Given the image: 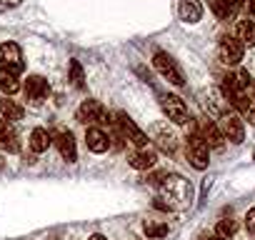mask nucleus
I'll use <instances>...</instances> for the list:
<instances>
[{
    "label": "nucleus",
    "instance_id": "1",
    "mask_svg": "<svg viewBox=\"0 0 255 240\" xmlns=\"http://www.w3.org/2000/svg\"><path fill=\"white\" fill-rule=\"evenodd\" d=\"M188 160H190V165L198 168V170H205L208 163H210V148H208V143L200 138V133H198L195 128H193L190 135H188Z\"/></svg>",
    "mask_w": 255,
    "mask_h": 240
},
{
    "label": "nucleus",
    "instance_id": "2",
    "mask_svg": "<svg viewBox=\"0 0 255 240\" xmlns=\"http://www.w3.org/2000/svg\"><path fill=\"white\" fill-rule=\"evenodd\" d=\"M163 185V193H165V198H168V205L170 208H180L185 200H188V183L183 180V178H178V175H165V180L160 183Z\"/></svg>",
    "mask_w": 255,
    "mask_h": 240
},
{
    "label": "nucleus",
    "instance_id": "3",
    "mask_svg": "<svg viewBox=\"0 0 255 240\" xmlns=\"http://www.w3.org/2000/svg\"><path fill=\"white\" fill-rule=\"evenodd\" d=\"M115 125H118V133L123 135V140H130L135 148H145L148 145V135L133 123V120L130 118H128V115H118V120H115Z\"/></svg>",
    "mask_w": 255,
    "mask_h": 240
},
{
    "label": "nucleus",
    "instance_id": "4",
    "mask_svg": "<svg viewBox=\"0 0 255 240\" xmlns=\"http://www.w3.org/2000/svg\"><path fill=\"white\" fill-rule=\"evenodd\" d=\"M153 65L165 80H170L173 85H183V73H180V68L175 65V60L168 53H155L153 55Z\"/></svg>",
    "mask_w": 255,
    "mask_h": 240
},
{
    "label": "nucleus",
    "instance_id": "5",
    "mask_svg": "<svg viewBox=\"0 0 255 240\" xmlns=\"http://www.w3.org/2000/svg\"><path fill=\"white\" fill-rule=\"evenodd\" d=\"M78 120L85 125L90 123H108V110L100 100H85L80 108H78Z\"/></svg>",
    "mask_w": 255,
    "mask_h": 240
},
{
    "label": "nucleus",
    "instance_id": "6",
    "mask_svg": "<svg viewBox=\"0 0 255 240\" xmlns=\"http://www.w3.org/2000/svg\"><path fill=\"white\" fill-rule=\"evenodd\" d=\"M220 130H223L225 140H230L235 145L243 143V138H245V125H243L240 115H235V113H225L220 118Z\"/></svg>",
    "mask_w": 255,
    "mask_h": 240
},
{
    "label": "nucleus",
    "instance_id": "7",
    "mask_svg": "<svg viewBox=\"0 0 255 240\" xmlns=\"http://www.w3.org/2000/svg\"><path fill=\"white\" fill-rule=\"evenodd\" d=\"M0 63L3 68L13 70L15 75L23 73V53H20V45L18 43H3L0 45Z\"/></svg>",
    "mask_w": 255,
    "mask_h": 240
},
{
    "label": "nucleus",
    "instance_id": "8",
    "mask_svg": "<svg viewBox=\"0 0 255 240\" xmlns=\"http://www.w3.org/2000/svg\"><path fill=\"white\" fill-rule=\"evenodd\" d=\"M160 108L168 115V120H173V123H185L188 120V105L178 95H163L160 98Z\"/></svg>",
    "mask_w": 255,
    "mask_h": 240
},
{
    "label": "nucleus",
    "instance_id": "9",
    "mask_svg": "<svg viewBox=\"0 0 255 240\" xmlns=\"http://www.w3.org/2000/svg\"><path fill=\"white\" fill-rule=\"evenodd\" d=\"M243 43L238 40V38H233V35H225V38H220V60L225 63V65H238L240 60H243Z\"/></svg>",
    "mask_w": 255,
    "mask_h": 240
},
{
    "label": "nucleus",
    "instance_id": "10",
    "mask_svg": "<svg viewBox=\"0 0 255 240\" xmlns=\"http://www.w3.org/2000/svg\"><path fill=\"white\" fill-rule=\"evenodd\" d=\"M198 133H200V138L208 143L210 150H220V148L225 145V135H223V130H220L215 123H210V120H203V123L198 125Z\"/></svg>",
    "mask_w": 255,
    "mask_h": 240
},
{
    "label": "nucleus",
    "instance_id": "11",
    "mask_svg": "<svg viewBox=\"0 0 255 240\" xmlns=\"http://www.w3.org/2000/svg\"><path fill=\"white\" fill-rule=\"evenodd\" d=\"M48 93H50V85H48L45 78H40V75H30L28 78V83H25V98L30 103H35V105L43 103L48 98Z\"/></svg>",
    "mask_w": 255,
    "mask_h": 240
},
{
    "label": "nucleus",
    "instance_id": "12",
    "mask_svg": "<svg viewBox=\"0 0 255 240\" xmlns=\"http://www.w3.org/2000/svg\"><path fill=\"white\" fill-rule=\"evenodd\" d=\"M85 145H88V150H93V153H105V150L110 148V138H108V133H105L103 128H88V133H85Z\"/></svg>",
    "mask_w": 255,
    "mask_h": 240
},
{
    "label": "nucleus",
    "instance_id": "13",
    "mask_svg": "<svg viewBox=\"0 0 255 240\" xmlns=\"http://www.w3.org/2000/svg\"><path fill=\"white\" fill-rule=\"evenodd\" d=\"M128 163H130L135 170H148V168L155 165V150H150L148 145L138 148V150H133L130 155H128Z\"/></svg>",
    "mask_w": 255,
    "mask_h": 240
},
{
    "label": "nucleus",
    "instance_id": "14",
    "mask_svg": "<svg viewBox=\"0 0 255 240\" xmlns=\"http://www.w3.org/2000/svg\"><path fill=\"white\" fill-rule=\"evenodd\" d=\"M55 145H58L60 155H63V158H65L68 163H75L78 153H75V140H73L70 130H60V133L55 135Z\"/></svg>",
    "mask_w": 255,
    "mask_h": 240
},
{
    "label": "nucleus",
    "instance_id": "15",
    "mask_svg": "<svg viewBox=\"0 0 255 240\" xmlns=\"http://www.w3.org/2000/svg\"><path fill=\"white\" fill-rule=\"evenodd\" d=\"M178 13H180V20H185V23H198V20L203 18V5H200V0H180Z\"/></svg>",
    "mask_w": 255,
    "mask_h": 240
},
{
    "label": "nucleus",
    "instance_id": "16",
    "mask_svg": "<svg viewBox=\"0 0 255 240\" xmlns=\"http://www.w3.org/2000/svg\"><path fill=\"white\" fill-rule=\"evenodd\" d=\"M233 105L240 110V115H245L248 120H253V123H255V98H253V95L240 93V95L233 98Z\"/></svg>",
    "mask_w": 255,
    "mask_h": 240
},
{
    "label": "nucleus",
    "instance_id": "17",
    "mask_svg": "<svg viewBox=\"0 0 255 240\" xmlns=\"http://www.w3.org/2000/svg\"><path fill=\"white\" fill-rule=\"evenodd\" d=\"M50 143H53V138H50V133L45 128H35L30 133V148H33V153H45L50 148Z\"/></svg>",
    "mask_w": 255,
    "mask_h": 240
},
{
    "label": "nucleus",
    "instance_id": "18",
    "mask_svg": "<svg viewBox=\"0 0 255 240\" xmlns=\"http://www.w3.org/2000/svg\"><path fill=\"white\" fill-rule=\"evenodd\" d=\"M0 90H3L5 95H13V93L20 90L18 75H15L13 70H8V68H0Z\"/></svg>",
    "mask_w": 255,
    "mask_h": 240
},
{
    "label": "nucleus",
    "instance_id": "19",
    "mask_svg": "<svg viewBox=\"0 0 255 240\" xmlns=\"http://www.w3.org/2000/svg\"><path fill=\"white\" fill-rule=\"evenodd\" d=\"M0 113L5 115V120L8 123H15V120H23V115H25V110H23V105H18L15 100H0Z\"/></svg>",
    "mask_w": 255,
    "mask_h": 240
},
{
    "label": "nucleus",
    "instance_id": "20",
    "mask_svg": "<svg viewBox=\"0 0 255 240\" xmlns=\"http://www.w3.org/2000/svg\"><path fill=\"white\" fill-rule=\"evenodd\" d=\"M238 40H240L243 45H248V48L255 45V23H253V20L238 23Z\"/></svg>",
    "mask_w": 255,
    "mask_h": 240
},
{
    "label": "nucleus",
    "instance_id": "21",
    "mask_svg": "<svg viewBox=\"0 0 255 240\" xmlns=\"http://www.w3.org/2000/svg\"><path fill=\"white\" fill-rule=\"evenodd\" d=\"M210 8H213V13L220 18V20H233L238 13L230 8V3L228 0H210Z\"/></svg>",
    "mask_w": 255,
    "mask_h": 240
},
{
    "label": "nucleus",
    "instance_id": "22",
    "mask_svg": "<svg viewBox=\"0 0 255 240\" xmlns=\"http://www.w3.org/2000/svg\"><path fill=\"white\" fill-rule=\"evenodd\" d=\"M143 230H145L148 238H163V235H168V225L165 223H158V220H145L143 223Z\"/></svg>",
    "mask_w": 255,
    "mask_h": 240
},
{
    "label": "nucleus",
    "instance_id": "23",
    "mask_svg": "<svg viewBox=\"0 0 255 240\" xmlns=\"http://www.w3.org/2000/svg\"><path fill=\"white\" fill-rule=\"evenodd\" d=\"M235 230H238V223H235V220H230V218H223V220L218 223V228H215V233H218L223 240L233 238V235H235Z\"/></svg>",
    "mask_w": 255,
    "mask_h": 240
},
{
    "label": "nucleus",
    "instance_id": "24",
    "mask_svg": "<svg viewBox=\"0 0 255 240\" xmlns=\"http://www.w3.org/2000/svg\"><path fill=\"white\" fill-rule=\"evenodd\" d=\"M158 145H160L163 150L173 153V150H175V135H173V133H165V130H158Z\"/></svg>",
    "mask_w": 255,
    "mask_h": 240
},
{
    "label": "nucleus",
    "instance_id": "25",
    "mask_svg": "<svg viewBox=\"0 0 255 240\" xmlns=\"http://www.w3.org/2000/svg\"><path fill=\"white\" fill-rule=\"evenodd\" d=\"M70 80H73V85H75V88H83V68H80V63H78V60H73V63H70Z\"/></svg>",
    "mask_w": 255,
    "mask_h": 240
},
{
    "label": "nucleus",
    "instance_id": "26",
    "mask_svg": "<svg viewBox=\"0 0 255 240\" xmlns=\"http://www.w3.org/2000/svg\"><path fill=\"white\" fill-rule=\"evenodd\" d=\"M245 225H248V230H250V233H255V208L248 213V218H245Z\"/></svg>",
    "mask_w": 255,
    "mask_h": 240
},
{
    "label": "nucleus",
    "instance_id": "27",
    "mask_svg": "<svg viewBox=\"0 0 255 240\" xmlns=\"http://www.w3.org/2000/svg\"><path fill=\"white\" fill-rule=\"evenodd\" d=\"M228 3H230V8H233L235 13H240V8H243V3H245V0H228Z\"/></svg>",
    "mask_w": 255,
    "mask_h": 240
},
{
    "label": "nucleus",
    "instance_id": "28",
    "mask_svg": "<svg viewBox=\"0 0 255 240\" xmlns=\"http://www.w3.org/2000/svg\"><path fill=\"white\" fill-rule=\"evenodd\" d=\"M200 240H223V238H220V235H203Z\"/></svg>",
    "mask_w": 255,
    "mask_h": 240
},
{
    "label": "nucleus",
    "instance_id": "29",
    "mask_svg": "<svg viewBox=\"0 0 255 240\" xmlns=\"http://www.w3.org/2000/svg\"><path fill=\"white\" fill-rule=\"evenodd\" d=\"M0 3H5V5H18L20 0H0Z\"/></svg>",
    "mask_w": 255,
    "mask_h": 240
},
{
    "label": "nucleus",
    "instance_id": "30",
    "mask_svg": "<svg viewBox=\"0 0 255 240\" xmlns=\"http://www.w3.org/2000/svg\"><path fill=\"white\" fill-rule=\"evenodd\" d=\"M90 240H108L105 235H90Z\"/></svg>",
    "mask_w": 255,
    "mask_h": 240
},
{
    "label": "nucleus",
    "instance_id": "31",
    "mask_svg": "<svg viewBox=\"0 0 255 240\" xmlns=\"http://www.w3.org/2000/svg\"><path fill=\"white\" fill-rule=\"evenodd\" d=\"M250 13L255 15V0H250Z\"/></svg>",
    "mask_w": 255,
    "mask_h": 240
},
{
    "label": "nucleus",
    "instance_id": "32",
    "mask_svg": "<svg viewBox=\"0 0 255 240\" xmlns=\"http://www.w3.org/2000/svg\"><path fill=\"white\" fill-rule=\"evenodd\" d=\"M253 98H255V83H253Z\"/></svg>",
    "mask_w": 255,
    "mask_h": 240
},
{
    "label": "nucleus",
    "instance_id": "33",
    "mask_svg": "<svg viewBox=\"0 0 255 240\" xmlns=\"http://www.w3.org/2000/svg\"><path fill=\"white\" fill-rule=\"evenodd\" d=\"M0 165H3V163H0Z\"/></svg>",
    "mask_w": 255,
    "mask_h": 240
}]
</instances>
